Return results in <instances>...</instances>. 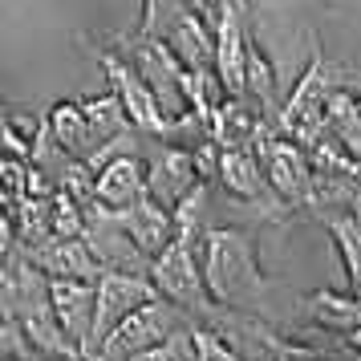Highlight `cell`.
I'll return each mask as SVG.
<instances>
[{"instance_id": "obj_1", "label": "cell", "mask_w": 361, "mask_h": 361, "mask_svg": "<svg viewBox=\"0 0 361 361\" xmlns=\"http://www.w3.org/2000/svg\"><path fill=\"white\" fill-rule=\"evenodd\" d=\"M199 264H203V280L207 293L219 309L231 312H252L264 305L268 296V280L256 260V240L244 228H212L203 231L199 244Z\"/></svg>"}, {"instance_id": "obj_2", "label": "cell", "mask_w": 361, "mask_h": 361, "mask_svg": "<svg viewBox=\"0 0 361 361\" xmlns=\"http://www.w3.org/2000/svg\"><path fill=\"white\" fill-rule=\"evenodd\" d=\"M187 325H191V312L179 309V305L166 300V296H154L142 309H134L130 317L98 345V353L90 361H134L138 353H150V349L166 345Z\"/></svg>"}, {"instance_id": "obj_3", "label": "cell", "mask_w": 361, "mask_h": 361, "mask_svg": "<svg viewBox=\"0 0 361 361\" xmlns=\"http://www.w3.org/2000/svg\"><path fill=\"white\" fill-rule=\"evenodd\" d=\"M333 73H337V69L317 53L309 66H305L300 82L293 85L284 110H280V134L293 138V142H300L305 150L329 130L325 110H329V98H333Z\"/></svg>"}, {"instance_id": "obj_4", "label": "cell", "mask_w": 361, "mask_h": 361, "mask_svg": "<svg viewBox=\"0 0 361 361\" xmlns=\"http://www.w3.org/2000/svg\"><path fill=\"white\" fill-rule=\"evenodd\" d=\"M118 41V53L130 61L138 73H142V82L150 85V94L159 98V110H163L166 122H179L183 114H191V102H187V90H183V82H187V69L179 66V57L166 49V41H122V37H114Z\"/></svg>"}, {"instance_id": "obj_5", "label": "cell", "mask_w": 361, "mask_h": 361, "mask_svg": "<svg viewBox=\"0 0 361 361\" xmlns=\"http://www.w3.org/2000/svg\"><path fill=\"white\" fill-rule=\"evenodd\" d=\"M85 207V231H82V244L90 247V256L98 260L102 272H126V276H150V256L134 244L118 212H110L106 203L90 199L82 203Z\"/></svg>"}, {"instance_id": "obj_6", "label": "cell", "mask_w": 361, "mask_h": 361, "mask_svg": "<svg viewBox=\"0 0 361 361\" xmlns=\"http://www.w3.org/2000/svg\"><path fill=\"white\" fill-rule=\"evenodd\" d=\"M94 293H98V309H94V329H90L85 361L98 353V345L106 341L134 309H142L147 300L163 296L154 284H150V276H126V272H106V276L94 284Z\"/></svg>"}, {"instance_id": "obj_7", "label": "cell", "mask_w": 361, "mask_h": 361, "mask_svg": "<svg viewBox=\"0 0 361 361\" xmlns=\"http://www.w3.org/2000/svg\"><path fill=\"white\" fill-rule=\"evenodd\" d=\"M256 154H260L264 171H268V183L276 187V195L284 199L288 207L309 203L312 199V179H317L309 150L300 147V142H293V138H284V134L268 130L260 142H256Z\"/></svg>"}, {"instance_id": "obj_8", "label": "cell", "mask_w": 361, "mask_h": 361, "mask_svg": "<svg viewBox=\"0 0 361 361\" xmlns=\"http://www.w3.org/2000/svg\"><path fill=\"white\" fill-rule=\"evenodd\" d=\"M94 57L102 61L106 78H110V94H118V98H122V106H126V114H130V122H134V130L163 138L166 118H163V110H159V98H154V94H150V85L142 82V73H138V69L122 57V53L94 49Z\"/></svg>"}, {"instance_id": "obj_9", "label": "cell", "mask_w": 361, "mask_h": 361, "mask_svg": "<svg viewBox=\"0 0 361 361\" xmlns=\"http://www.w3.org/2000/svg\"><path fill=\"white\" fill-rule=\"evenodd\" d=\"M203 179H199L195 154L187 147H154V154L147 159V195L154 203H163L166 212L175 215L183 207V199L195 195Z\"/></svg>"}, {"instance_id": "obj_10", "label": "cell", "mask_w": 361, "mask_h": 361, "mask_svg": "<svg viewBox=\"0 0 361 361\" xmlns=\"http://www.w3.org/2000/svg\"><path fill=\"white\" fill-rule=\"evenodd\" d=\"M219 183H224L228 195H235L240 203H247V207H256L264 215L288 212V203L268 183V171H264L256 150H224V159H219Z\"/></svg>"}, {"instance_id": "obj_11", "label": "cell", "mask_w": 361, "mask_h": 361, "mask_svg": "<svg viewBox=\"0 0 361 361\" xmlns=\"http://www.w3.org/2000/svg\"><path fill=\"white\" fill-rule=\"evenodd\" d=\"M94 199L110 212H126L138 199H147V159L142 154H118L94 171Z\"/></svg>"}, {"instance_id": "obj_12", "label": "cell", "mask_w": 361, "mask_h": 361, "mask_svg": "<svg viewBox=\"0 0 361 361\" xmlns=\"http://www.w3.org/2000/svg\"><path fill=\"white\" fill-rule=\"evenodd\" d=\"M49 300H53V312L66 329V337L85 357V345H90V329H94V309H98V293L94 284L85 280H49Z\"/></svg>"}, {"instance_id": "obj_13", "label": "cell", "mask_w": 361, "mask_h": 361, "mask_svg": "<svg viewBox=\"0 0 361 361\" xmlns=\"http://www.w3.org/2000/svg\"><path fill=\"white\" fill-rule=\"evenodd\" d=\"M29 260H33L49 280H85V284H98V280L106 276L82 240H57V235H53V240H45L41 247L29 252Z\"/></svg>"}, {"instance_id": "obj_14", "label": "cell", "mask_w": 361, "mask_h": 361, "mask_svg": "<svg viewBox=\"0 0 361 361\" xmlns=\"http://www.w3.org/2000/svg\"><path fill=\"white\" fill-rule=\"evenodd\" d=\"M166 49L179 57L183 69L191 73H203V69H215V33L207 29V20L199 17L195 8L183 13L171 29H166Z\"/></svg>"}, {"instance_id": "obj_15", "label": "cell", "mask_w": 361, "mask_h": 361, "mask_svg": "<svg viewBox=\"0 0 361 361\" xmlns=\"http://www.w3.org/2000/svg\"><path fill=\"white\" fill-rule=\"evenodd\" d=\"M118 219H122V228H126V235H130L134 244L147 252L150 260L163 252L171 240H175V215L166 212L163 203H154V199H138L134 207H126V212H118Z\"/></svg>"}, {"instance_id": "obj_16", "label": "cell", "mask_w": 361, "mask_h": 361, "mask_svg": "<svg viewBox=\"0 0 361 361\" xmlns=\"http://www.w3.org/2000/svg\"><path fill=\"white\" fill-rule=\"evenodd\" d=\"M45 126H49V134L57 138V147L69 150L73 159L90 163V159L98 154V142H94V130H90V122H85L82 102H57L49 114H45Z\"/></svg>"}, {"instance_id": "obj_17", "label": "cell", "mask_w": 361, "mask_h": 361, "mask_svg": "<svg viewBox=\"0 0 361 361\" xmlns=\"http://www.w3.org/2000/svg\"><path fill=\"white\" fill-rule=\"evenodd\" d=\"M82 110H85L90 130H94V142H98V150L106 147V142H114L118 134L134 130V122H130V114H126V106H122V98H118V94L90 98V102H82Z\"/></svg>"}, {"instance_id": "obj_18", "label": "cell", "mask_w": 361, "mask_h": 361, "mask_svg": "<svg viewBox=\"0 0 361 361\" xmlns=\"http://www.w3.org/2000/svg\"><path fill=\"white\" fill-rule=\"evenodd\" d=\"M325 224H329V231H333L337 247H341L349 284L361 288V219H357V215H329Z\"/></svg>"}, {"instance_id": "obj_19", "label": "cell", "mask_w": 361, "mask_h": 361, "mask_svg": "<svg viewBox=\"0 0 361 361\" xmlns=\"http://www.w3.org/2000/svg\"><path fill=\"white\" fill-rule=\"evenodd\" d=\"M33 195V163L29 159H0V212H17Z\"/></svg>"}, {"instance_id": "obj_20", "label": "cell", "mask_w": 361, "mask_h": 361, "mask_svg": "<svg viewBox=\"0 0 361 361\" xmlns=\"http://www.w3.org/2000/svg\"><path fill=\"white\" fill-rule=\"evenodd\" d=\"M191 8H195V0H142L138 37H142V41H163L166 29H171L183 13H191Z\"/></svg>"}, {"instance_id": "obj_21", "label": "cell", "mask_w": 361, "mask_h": 361, "mask_svg": "<svg viewBox=\"0 0 361 361\" xmlns=\"http://www.w3.org/2000/svg\"><path fill=\"white\" fill-rule=\"evenodd\" d=\"M309 312L325 329H357L361 325V300L337 293H317V300H309Z\"/></svg>"}, {"instance_id": "obj_22", "label": "cell", "mask_w": 361, "mask_h": 361, "mask_svg": "<svg viewBox=\"0 0 361 361\" xmlns=\"http://www.w3.org/2000/svg\"><path fill=\"white\" fill-rule=\"evenodd\" d=\"M134 361H199V345H195V325L179 329L175 337L150 353H138Z\"/></svg>"}, {"instance_id": "obj_23", "label": "cell", "mask_w": 361, "mask_h": 361, "mask_svg": "<svg viewBox=\"0 0 361 361\" xmlns=\"http://www.w3.org/2000/svg\"><path fill=\"white\" fill-rule=\"evenodd\" d=\"M0 159H33V142L17 130V122L4 110V102H0Z\"/></svg>"}, {"instance_id": "obj_24", "label": "cell", "mask_w": 361, "mask_h": 361, "mask_svg": "<svg viewBox=\"0 0 361 361\" xmlns=\"http://www.w3.org/2000/svg\"><path fill=\"white\" fill-rule=\"evenodd\" d=\"M17 224H13V215L0 212V268L13 260V252H17Z\"/></svg>"}, {"instance_id": "obj_25", "label": "cell", "mask_w": 361, "mask_h": 361, "mask_svg": "<svg viewBox=\"0 0 361 361\" xmlns=\"http://www.w3.org/2000/svg\"><path fill=\"white\" fill-rule=\"evenodd\" d=\"M8 333H13V321L4 317V309H0V349H4V341H8Z\"/></svg>"}, {"instance_id": "obj_26", "label": "cell", "mask_w": 361, "mask_h": 361, "mask_svg": "<svg viewBox=\"0 0 361 361\" xmlns=\"http://www.w3.org/2000/svg\"><path fill=\"white\" fill-rule=\"evenodd\" d=\"M357 114H361V98H357Z\"/></svg>"}]
</instances>
